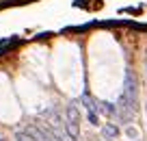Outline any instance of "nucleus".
<instances>
[{
    "label": "nucleus",
    "mask_w": 147,
    "mask_h": 141,
    "mask_svg": "<svg viewBox=\"0 0 147 141\" xmlns=\"http://www.w3.org/2000/svg\"><path fill=\"white\" fill-rule=\"evenodd\" d=\"M121 100L128 102V104L136 111V104H138V89H136V78H134V74L130 72V69L125 72V82H123V93H121Z\"/></svg>",
    "instance_id": "f257e3e1"
},
{
    "label": "nucleus",
    "mask_w": 147,
    "mask_h": 141,
    "mask_svg": "<svg viewBox=\"0 0 147 141\" xmlns=\"http://www.w3.org/2000/svg\"><path fill=\"white\" fill-rule=\"evenodd\" d=\"M78 122H80V115H78V106L74 104H67V111H65V130L74 137V139H78L80 135V128H78Z\"/></svg>",
    "instance_id": "f03ea898"
},
{
    "label": "nucleus",
    "mask_w": 147,
    "mask_h": 141,
    "mask_svg": "<svg viewBox=\"0 0 147 141\" xmlns=\"http://www.w3.org/2000/svg\"><path fill=\"white\" fill-rule=\"evenodd\" d=\"M95 111H102V113H106V115H115L117 106L110 104V102H100V104H95Z\"/></svg>",
    "instance_id": "7ed1b4c3"
},
{
    "label": "nucleus",
    "mask_w": 147,
    "mask_h": 141,
    "mask_svg": "<svg viewBox=\"0 0 147 141\" xmlns=\"http://www.w3.org/2000/svg\"><path fill=\"white\" fill-rule=\"evenodd\" d=\"M102 135H104L106 139H115V137L119 135V128H117L115 124H106V126L102 128Z\"/></svg>",
    "instance_id": "20e7f679"
},
{
    "label": "nucleus",
    "mask_w": 147,
    "mask_h": 141,
    "mask_svg": "<svg viewBox=\"0 0 147 141\" xmlns=\"http://www.w3.org/2000/svg\"><path fill=\"white\" fill-rule=\"evenodd\" d=\"M80 100H82V104H84V109H87V111H95V102H93V98L89 96V93H82Z\"/></svg>",
    "instance_id": "39448f33"
},
{
    "label": "nucleus",
    "mask_w": 147,
    "mask_h": 141,
    "mask_svg": "<svg viewBox=\"0 0 147 141\" xmlns=\"http://www.w3.org/2000/svg\"><path fill=\"white\" fill-rule=\"evenodd\" d=\"M87 119H89V124H93V126H97V111H87Z\"/></svg>",
    "instance_id": "423d86ee"
},
{
    "label": "nucleus",
    "mask_w": 147,
    "mask_h": 141,
    "mask_svg": "<svg viewBox=\"0 0 147 141\" xmlns=\"http://www.w3.org/2000/svg\"><path fill=\"white\" fill-rule=\"evenodd\" d=\"M128 137H136V130H134V128H128Z\"/></svg>",
    "instance_id": "0eeeda50"
},
{
    "label": "nucleus",
    "mask_w": 147,
    "mask_h": 141,
    "mask_svg": "<svg viewBox=\"0 0 147 141\" xmlns=\"http://www.w3.org/2000/svg\"><path fill=\"white\" fill-rule=\"evenodd\" d=\"M0 141H5V139H0Z\"/></svg>",
    "instance_id": "6e6552de"
}]
</instances>
